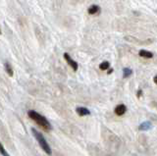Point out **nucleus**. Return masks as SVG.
Instances as JSON below:
<instances>
[{"instance_id": "7", "label": "nucleus", "mask_w": 157, "mask_h": 156, "mask_svg": "<svg viewBox=\"0 0 157 156\" xmlns=\"http://www.w3.org/2000/svg\"><path fill=\"white\" fill-rule=\"evenodd\" d=\"M150 128H151V123L148 121H146L140 125L139 130L140 131H148V130H150Z\"/></svg>"}, {"instance_id": "8", "label": "nucleus", "mask_w": 157, "mask_h": 156, "mask_svg": "<svg viewBox=\"0 0 157 156\" xmlns=\"http://www.w3.org/2000/svg\"><path fill=\"white\" fill-rule=\"evenodd\" d=\"M99 11H100V8L98 5H91L87 10L88 14H90V15H95V14H97Z\"/></svg>"}, {"instance_id": "10", "label": "nucleus", "mask_w": 157, "mask_h": 156, "mask_svg": "<svg viewBox=\"0 0 157 156\" xmlns=\"http://www.w3.org/2000/svg\"><path fill=\"white\" fill-rule=\"evenodd\" d=\"M5 70H6V72H7V74L10 76V77H13V69H12V67H11V65L9 64V63L7 62V63H5Z\"/></svg>"}, {"instance_id": "13", "label": "nucleus", "mask_w": 157, "mask_h": 156, "mask_svg": "<svg viewBox=\"0 0 157 156\" xmlns=\"http://www.w3.org/2000/svg\"><path fill=\"white\" fill-rule=\"evenodd\" d=\"M112 72H113V69H109V70H108V72H107V74L109 75V74H111Z\"/></svg>"}, {"instance_id": "16", "label": "nucleus", "mask_w": 157, "mask_h": 156, "mask_svg": "<svg viewBox=\"0 0 157 156\" xmlns=\"http://www.w3.org/2000/svg\"><path fill=\"white\" fill-rule=\"evenodd\" d=\"M0 33H1V30H0Z\"/></svg>"}, {"instance_id": "9", "label": "nucleus", "mask_w": 157, "mask_h": 156, "mask_svg": "<svg viewBox=\"0 0 157 156\" xmlns=\"http://www.w3.org/2000/svg\"><path fill=\"white\" fill-rule=\"evenodd\" d=\"M132 75V70L130 69V68H124L123 69V78L124 79H127V78H129Z\"/></svg>"}, {"instance_id": "11", "label": "nucleus", "mask_w": 157, "mask_h": 156, "mask_svg": "<svg viewBox=\"0 0 157 156\" xmlns=\"http://www.w3.org/2000/svg\"><path fill=\"white\" fill-rule=\"evenodd\" d=\"M109 67H110V63L108 62V61H104V62H102L101 64L99 65V69L102 70V71H104V70L109 69Z\"/></svg>"}, {"instance_id": "6", "label": "nucleus", "mask_w": 157, "mask_h": 156, "mask_svg": "<svg viewBox=\"0 0 157 156\" xmlns=\"http://www.w3.org/2000/svg\"><path fill=\"white\" fill-rule=\"evenodd\" d=\"M139 55H140V57H144V58H147V59H149V58H152V57H153V53L150 52V51L144 50V49H141V50H140V52H139Z\"/></svg>"}, {"instance_id": "2", "label": "nucleus", "mask_w": 157, "mask_h": 156, "mask_svg": "<svg viewBox=\"0 0 157 156\" xmlns=\"http://www.w3.org/2000/svg\"><path fill=\"white\" fill-rule=\"evenodd\" d=\"M32 133H33V136L36 138V139L37 140L38 144L40 145V147L42 148V150L44 151V152H45L46 154H48V155H51L52 154L51 147H50V145L48 144L46 139H44V136L40 133H39V131H37L34 128L32 129Z\"/></svg>"}, {"instance_id": "3", "label": "nucleus", "mask_w": 157, "mask_h": 156, "mask_svg": "<svg viewBox=\"0 0 157 156\" xmlns=\"http://www.w3.org/2000/svg\"><path fill=\"white\" fill-rule=\"evenodd\" d=\"M63 56H64V58H65V60L67 61L68 64L72 67V69L75 71V72L78 71V63L75 60H73L72 58L70 57V55L68 54V53H64Z\"/></svg>"}, {"instance_id": "15", "label": "nucleus", "mask_w": 157, "mask_h": 156, "mask_svg": "<svg viewBox=\"0 0 157 156\" xmlns=\"http://www.w3.org/2000/svg\"><path fill=\"white\" fill-rule=\"evenodd\" d=\"M154 82H155V84L157 82V77H154Z\"/></svg>"}, {"instance_id": "1", "label": "nucleus", "mask_w": 157, "mask_h": 156, "mask_svg": "<svg viewBox=\"0 0 157 156\" xmlns=\"http://www.w3.org/2000/svg\"><path fill=\"white\" fill-rule=\"evenodd\" d=\"M28 116L31 118L33 121H34L39 126L41 127V128L45 131H51V124L49 123L48 120L45 118L44 116L40 115L39 113H37L36 111H33V110H29L28 111Z\"/></svg>"}, {"instance_id": "12", "label": "nucleus", "mask_w": 157, "mask_h": 156, "mask_svg": "<svg viewBox=\"0 0 157 156\" xmlns=\"http://www.w3.org/2000/svg\"><path fill=\"white\" fill-rule=\"evenodd\" d=\"M0 153L2 154V156H10L8 153H7V151L5 150V148H4V146L0 143Z\"/></svg>"}, {"instance_id": "5", "label": "nucleus", "mask_w": 157, "mask_h": 156, "mask_svg": "<svg viewBox=\"0 0 157 156\" xmlns=\"http://www.w3.org/2000/svg\"><path fill=\"white\" fill-rule=\"evenodd\" d=\"M77 114L78 116H86V115H90V111L88 110L86 107H78L77 108Z\"/></svg>"}, {"instance_id": "14", "label": "nucleus", "mask_w": 157, "mask_h": 156, "mask_svg": "<svg viewBox=\"0 0 157 156\" xmlns=\"http://www.w3.org/2000/svg\"><path fill=\"white\" fill-rule=\"evenodd\" d=\"M140 94H141V90L140 89L139 91H137V96H139V97H140Z\"/></svg>"}, {"instance_id": "4", "label": "nucleus", "mask_w": 157, "mask_h": 156, "mask_svg": "<svg viewBox=\"0 0 157 156\" xmlns=\"http://www.w3.org/2000/svg\"><path fill=\"white\" fill-rule=\"evenodd\" d=\"M127 111V107L125 104H119L115 108V114L118 116H123Z\"/></svg>"}]
</instances>
